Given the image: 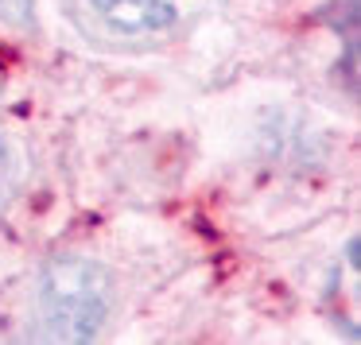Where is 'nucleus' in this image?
Returning <instances> with one entry per match:
<instances>
[{"instance_id":"3","label":"nucleus","mask_w":361,"mask_h":345,"mask_svg":"<svg viewBox=\"0 0 361 345\" xmlns=\"http://www.w3.org/2000/svg\"><path fill=\"white\" fill-rule=\"evenodd\" d=\"M4 182H8V151H4V140H0V194H4Z\"/></svg>"},{"instance_id":"1","label":"nucleus","mask_w":361,"mask_h":345,"mask_svg":"<svg viewBox=\"0 0 361 345\" xmlns=\"http://www.w3.org/2000/svg\"><path fill=\"white\" fill-rule=\"evenodd\" d=\"M105 280L94 264L82 260H59L47 268L39 283V310L51 322V337L86 341L97 334L105 314Z\"/></svg>"},{"instance_id":"2","label":"nucleus","mask_w":361,"mask_h":345,"mask_svg":"<svg viewBox=\"0 0 361 345\" xmlns=\"http://www.w3.org/2000/svg\"><path fill=\"white\" fill-rule=\"evenodd\" d=\"M113 32H159L179 16L183 0H86Z\"/></svg>"}]
</instances>
